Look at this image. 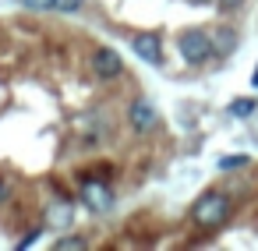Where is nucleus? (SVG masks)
Returning a JSON list of instances; mask_svg holds the SVG:
<instances>
[{
    "label": "nucleus",
    "mask_w": 258,
    "mask_h": 251,
    "mask_svg": "<svg viewBox=\"0 0 258 251\" xmlns=\"http://www.w3.org/2000/svg\"><path fill=\"white\" fill-rule=\"evenodd\" d=\"M226 216H230V198H226L223 191H205V195H198V202L191 205V219H195L198 226H205V230L223 226Z\"/></svg>",
    "instance_id": "1"
},
{
    "label": "nucleus",
    "mask_w": 258,
    "mask_h": 251,
    "mask_svg": "<svg viewBox=\"0 0 258 251\" xmlns=\"http://www.w3.org/2000/svg\"><path fill=\"white\" fill-rule=\"evenodd\" d=\"M177 53H180L184 64L198 68V64H205V60L216 57V46H212V36H209V32L191 29V32H184V36L177 39Z\"/></svg>",
    "instance_id": "2"
},
{
    "label": "nucleus",
    "mask_w": 258,
    "mask_h": 251,
    "mask_svg": "<svg viewBox=\"0 0 258 251\" xmlns=\"http://www.w3.org/2000/svg\"><path fill=\"white\" fill-rule=\"evenodd\" d=\"M82 202L92 209V212H110L113 209V187L106 180H85L82 177Z\"/></svg>",
    "instance_id": "3"
},
{
    "label": "nucleus",
    "mask_w": 258,
    "mask_h": 251,
    "mask_svg": "<svg viewBox=\"0 0 258 251\" xmlns=\"http://www.w3.org/2000/svg\"><path fill=\"white\" fill-rule=\"evenodd\" d=\"M127 124H131V131H138V135H149V131H156V124H159V113H156V106H152L149 99H135V103L127 106Z\"/></svg>",
    "instance_id": "4"
},
{
    "label": "nucleus",
    "mask_w": 258,
    "mask_h": 251,
    "mask_svg": "<svg viewBox=\"0 0 258 251\" xmlns=\"http://www.w3.org/2000/svg\"><path fill=\"white\" fill-rule=\"evenodd\" d=\"M92 71H96V78L113 82V78L124 71V60H120V53H117L113 46H99V50L92 53Z\"/></svg>",
    "instance_id": "5"
},
{
    "label": "nucleus",
    "mask_w": 258,
    "mask_h": 251,
    "mask_svg": "<svg viewBox=\"0 0 258 251\" xmlns=\"http://www.w3.org/2000/svg\"><path fill=\"white\" fill-rule=\"evenodd\" d=\"M131 46H135V53H138L145 64L163 68V39H159L156 32H142V36H135V39H131Z\"/></svg>",
    "instance_id": "6"
},
{
    "label": "nucleus",
    "mask_w": 258,
    "mask_h": 251,
    "mask_svg": "<svg viewBox=\"0 0 258 251\" xmlns=\"http://www.w3.org/2000/svg\"><path fill=\"white\" fill-rule=\"evenodd\" d=\"M212 46H216L219 57L233 53V50H237V32H233V29H216V32H212Z\"/></svg>",
    "instance_id": "7"
},
{
    "label": "nucleus",
    "mask_w": 258,
    "mask_h": 251,
    "mask_svg": "<svg viewBox=\"0 0 258 251\" xmlns=\"http://www.w3.org/2000/svg\"><path fill=\"white\" fill-rule=\"evenodd\" d=\"M71 219H75V209H71L68 202L46 209V223H50V226H71Z\"/></svg>",
    "instance_id": "8"
},
{
    "label": "nucleus",
    "mask_w": 258,
    "mask_h": 251,
    "mask_svg": "<svg viewBox=\"0 0 258 251\" xmlns=\"http://www.w3.org/2000/svg\"><path fill=\"white\" fill-rule=\"evenodd\" d=\"M254 110H258L254 99H233V103H230V113H233V117H251Z\"/></svg>",
    "instance_id": "9"
},
{
    "label": "nucleus",
    "mask_w": 258,
    "mask_h": 251,
    "mask_svg": "<svg viewBox=\"0 0 258 251\" xmlns=\"http://www.w3.org/2000/svg\"><path fill=\"white\" fill-rule=\"evenodd\" d=\"M82 8H85V0H53V11H60V15H75Z\"/></svg>",
    "instance_id": "10"
},
{
    "label": "nucleus",
    "mask_w": 258,
    "mask_h": 251,
    "mask_svg": "<svg viewBox=\"0 0 258 251\" xmlns=\"http://www.w3.org/2000/svg\"><path fill=\"white\" fill-rule=\"evenodd\" d=\"M82 247H85V237H75V233L57 240V251H82Z\"/></svg>",
    "instance_id": "11"
},
{
    "label": "nucleus",
    "mask_w": 258,
    "mask_h": 251,
    "mask_svg": "<svg viewBox=\"0 0 258 251\" xmlns=\"http://www.w3.org/2000/svg\"><path fill=\"white\" fill-rule=\"evenodd\" d=\"M240 166H247V156H223L219 159V170H240Z\"/></svg>",
    "instance_id": "12"
},
{
    "label": "nucleus",
    "mask_w": 258,
    "mask_h": 251,
    "mask_svg": "<svg viewBox=\"0 0 258 251\" xmlns=\"http://www.w3.org/2000/svg\"><path fill=\"white\" fill-rule=\"evenodd\" d=\"M22 8H29V11H53V0H22Z\"/></svg>",
    "instance_id": "13"
},
{
    "label": "nucleus",
    "mask_w": 258,
    "mask_h": 251,
    "mask_svg": "<svg viewBox=\"0 0 258 251\" xmlns=\"http://www.w3.org/2000/svg\"><path fill=\"white\" fill-rule=\"evenodd\" d=\"M216 4H219V11H240L244 0H216Z\"/></svg>",
    "instance_id": "14"
},
{
    "label": "nucleus",
    "mask_w": 258,
    "mask_h": 251,
    "mask_svg": "<svg viewBox=\"0 0 258 251\" xmlns=\"http://www.w3.org/2000/svg\"><path fill=\"white\" fill-rule=\"evenodd\" d=\"M36 237H39V230H32L25 240H18V247H32V244H36Z\"/></svg>",
    "instance_id": "15"
},
{
    "label": "nucleus",
    "mask_w": 258,
    "mask_h": 251,
    "mask_svg": "<svg viewBox=\"0 0 258 251\" xmlns=\"http://www.w3.org/2000/svg\"><path fill=\"white\" fill-rule=\"evenodd\" d=\"M187 4H198V8H205V4H216V0H187Z\"/></svg>",
    "instance_id": "16"
},
{
    "label": "nucleus",
    "mask_w": 258,
    "mask_h": 251,
    "mask_svg": "<svg viewBox=\"0 0 258 251\" xmlns=\"http://www.w3.org/2000/svg\"><path fill=\"white\" fill-rule=\"evenodd\" d=\"M4 195H8V180H4V177H0V198H4Z\"/></svg>",
    "instance_id": "17"
},
{
    "label": "nucleus",
    "mask_w": 258,
    "mask_h": 251,
    "mask_svg": "<svg viewBox=\"0 0 258 251\" xmlns=\"http://www.w3.org/2000/svg\"><path fill=\"white\" fill-rule=\"evenodd\" d=\"M251 85H258V71H254V75H251Z\"/></svg>",
    "instance_id": "18"
}]
</instances>
